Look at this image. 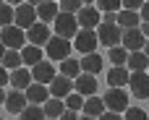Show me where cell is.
I'll use <instances>...</instances> for the list:
<instances>
[{
	"label": "cell",
	"mask_w": 149,
	"mask_h": 120,
	"mask_svg": "<svg viewBox=\"0 0 149 120\" xmlns=\"http://www.w3.org/2000/svg\"><path fill=\"white\" fill-rule=\"evenodd\" d=\"M52 26H55V34L58 37H63V39H73L76 34H79V21H76V13H58L55 16V21H52Z\"/></svg>",
	"instance_id": "6da1fadb"
},
{
	"label": "cell",
	"mask_w": 149,
	"mask_h": 120,
	"mask_svg": "<svg viewBox=\"0 0 149 120\" xmlns=\"http://www.w3.org/2000/svg\"><path fill=\"white\" fill-rule=\"evenodd\" d=\"M97 39H100V44H105V47H115V44H120V39H123V29H120L115 21H102V24L97 26Z\"/></svg>",
	"instance_id": "7a4b0ae2"
},
{
	"label": "cell",
	"mask_w": 149,
	"mask_h": 120,
	"mask_svg": "<svg viewBox=\"0 0 149 120\" xmlns=\"http://www.w3.org/2000/svg\"><path fill=\"white\" fill-rule=\"evenodd\" d=\"M45 50H47V58H50L52 63H60V60H65V58L71 55L73 44H71V39H63V37H58V34H52L50 42L45 44Z\"/></svg>",
	"instance_id": "3957f363"
},
{
	"label": "cell",
	"mask_w": 149,
	"mask_h": 120,
	"mask_svg": "<svg viewBox=\"0 0 149 120\" xmlns=\"http://www.w3.org/2000/svg\"><path fill=\"white\" fill-rule=\"evenodd\" d=\"M0 42L8 47V50H21L26 44V29L16 26V24H8L0 29Z\"/></svg>",
	"instance_id": "277c9868"
},
{
	"label": "cell",
	"mask_w": 149,
	"mask_h": 120,
	"mask_svg": "<svg viewBox=\"0 0 149 120\" xmlns=\"http://www.w3.org/2000/svg\"><path fill=\"white\" fill-rule=\"evenodd\" d=\"M97 29H79V34L73 37V50H79L81 55H89V52H97Z\"/></svg>",
	"instance_id": "5b68a950"
},
{
	"label": "cell",
	"mask_w": 149,
	"mask_h": 120,
	"mask_svg": "<svg viewBox=\"0 0 149 120\" xmlns=\"http://www.w3.org/2000/svg\"><path fill=\"white\" fill-rule=\"evenodd\" d=\"M102 102H105V107L113 110V112H126V107H128V94H126L123 86H110V89L105 92Z\"/></svg>",
	"instance_id": "8992f818"
},
{
	"label": "cell",
	"mask_w": 149,
	"mask_h": 120,
	"mask_svg": "<svg viewBox=\"0 0 149 120\" xmlns=\"http://www.w3.org/2000/svg\"><path fill=\"white\" fill-rule=\"evenodd\" d=\"M39 18H37V8L31 5V3H21V5H16V16H13V24L16 26H21V29H29V26H34Z\"/></svg>",
	"instance_id": "52a82bcc"
},
{
	"label": "cell",
	"mask_w": 149,
	"mask_h": 120,
	"mask_svg": "<svg viewBox=\"0 0 149 120\" xmlns=\"http://www.w3.org/2000/svg\"><path fill=\"white\" fill-rule=\"evenodd\" d=\"M76 21L81 29H97L102 24V16H100V8L97 5H81V10L76 13Z\"/></svg>",
	"instance_id": "ba28073f"
},
{
	"label": "cell",
	"mask_w": 149,
	"mask_h": 120,
	"mask_svg": "<svg viewBox=\"0 0 149 120\" xmlns=\"http://www.w3.org/2000/svg\"><path fill=\"white\" fill-rule=\"evenodd\" d=\"M128 86H131V94H134V97L147 99L149 97V73L147 71H131Z\"/></svg>",
	"instance_id": "9c48e42d"
},
{
	"label": "cell",
	"mask_w": 149,
	"mask_h": 120,
	"mask_svg": "<svg viewBox=\"0 0 149 120\" xmlns=\"http://www.w3.org/2000/svg\"><path fill=\"white\" fill-rule=\"evenodd\" d=\"M50 37H52V31H50V26H47L45 21H37L34 26H29V29H26V42H29V44L42 47V44H47V42H50Z\"/></svg>",
	"instance_id": "30bf717a"
},
{
	"label": "cell",
	"mask_w": 149,
	"mask_h": 120,
	"mask_svg": "<svg viewBox=\"0 0 149 120\" xmlns=\"http://www.w3.org/2000/svg\"><path fill=\"white\" fill-rule=\"evenodd\" d=\"M120 44H123L128 52H136V50H144L147 37L141 34L139 26H134V29H123V39H120Z\"/></svg>",
	"instance_id": "8fae6325"
},
{
	"label": "cell",
	"mask_w": 149,
	"mask_h": 120,
	"mask_svg": "<svg viewBox=\"0 0 149 120\" xmlns=\"http://www.w3.org/2000/svg\"><path fill=\"white\" fill-rule=\"evenodd\" d=\"M58 76V71H55V63L50 60H39L37 65H31V78L37 81V84H50L52 78Z\"/></svg>",
	"instance_id": "7c38bea8"
},
{
	"label": "cell",
	"mask_w": 149,
	"mask_h": 120,
	"mask_svg": "<svg viewBox=\"0 0 149 120\" xmlns=\"http://www.w3.org/2000/svg\"><path fill=\"white\" fill-rule=\"evenodd\" d=\"M73 92H79L81 97H92V94H97V78H94V73H79L76 78H73Z\"/></svg>",
	"instance_id": "4fadbf2b"
},
{
	"label": "cell",
	"mask_w": 149,
	"mask_h": 120,
	"mask_svg": "<svg viewBox=\"0 0 149 120\" xmlns=\"http://www.w3.org/2000/svg\"><path fill=\"white\" fill-rule=\"evenodd\" d=\"M50 97H58V99H65L71 92H73V78H68V76H63V73H58L50 84Z\"/></svg>",
	"instance_id": "5bb4252c"
},
{
	"label": "cell",
	"mask_w": 149,
	"mask_h": 120,
	"mask_svg": "<svg viewBox=\"0 0 149 120\" xmlns=\"http://www.w3.org/2000/svg\"><path fill=\"white\" fill-rule=\"evenodd\" d=\"M24 92H26L29 105H45V102L50 99V86H47V84H37V81H31Z\"/></svg>",
	"instance_id": "9a60e30c"
},
{
	"label": "cell",
	"mask_w": 149,
	"mask_h": 120,
	"mask_svg": "<svg viewBox=\"0 0 149 120\" xmlns=\"http://www.w3.org/2000/svg\"><path fill=\"white\" fill-rule=\"evenodd\" d=\"M29 105V99H26V92L24 89H13V92H8V97H5V110L8 112H13V115H18L24 107Z\"/></svg>",
	"instance_id": "2e32d148"
},
{
	"label": "cell",
	"mask_w": 149,
	"mask_h": 120,
	"mask_svg": "<svg viewBox=\"0 0 149 120\" xmlns=\"http://www.w3.org/2000/svg\"><path fill=\"white\" fill-rule=\"evenodd\" d=\"M115 24H118L120 29H134V26H139V24H141V16H139V10L120 8V10L115 13Z\"/></svg>",
	"instance_id": "e0dca14e"
},
{
	"label": "cell",
	"mask_w": 149,
	"mask_h": 120,
	"mask_svg": "<svg viewBox=\"0 0 149 120\" xmlns=\"http://www.w3.org/2000/svg\"><path fill=\"white\" fill-rule=\"evenodd\" d=\"M60 13V5L55 3V0H42L39 5H37V18L39 21H55V16Z\"/></svg>",
	"instance_id": "ac0fdd59"
},
{
	"label": "cell",
	"mask_w": 149,
	"mask_h": 120,
	"mask_svg": "<svg viewBox=\"0 0 149 120\" xmlns=\"http://www.w3.org/2000/svg\"><path fill=\"white\" fill-rule=\"evenodd\" d=\"M128 78H131V71H128L126 65H113V68L107 71V84H110V86H126Z\"/></svg>",
	"instance_id": "d6986e66"
},
{
	"label": "cell",
	"mask_w": 149,
	"mask_h": 120,
	"mask_svg": "<svg viewBox=\"0 0 149 120\" xmlns=\"http://www.w3.org/2000/svg\"><path fill=\"white\" fill-rule=\"evenodd\" d=\"M126 68L128 71H147L149 68V55L144 50H136V52H128V60H126Z\"/></svg>",
	"instance_id": "ffe728a7"
},
{
	"label": "cell",
	"mask_w": 149,
	"mask_h": 120,
	"mask_svg": "<svg viewBox=\"0 0 149 120\" xmlns=\"http://www.w3.org/2000/svg\"><path fill=\"white\" fill-rule=\"evenodd\" d=\"M31 81H34V78H31V71L21 65V68L10 71V81H8V84H13V89H26Z\"/></svg>",
	"instance_id": "44dd1931"
},
{
	"label": "cell",
	"mask_w": 149,
	"mask_h": 120,
	"mask_svg": "<svg viewBox=\"0 0 149 120\" xmlns=\"http://www.w3.org/2000/svg\"><path fill=\"white\" fill-rule=\"evenodd\" d=\"M79 63H81V71H84V73H94V76H97V73L102 71V58H100L97 52L81 55V60H79Z\"/></svg>",
	"instance_id": "7402d4cb"
},
{
	"label": "cell",
	"mask_w": 149,
	"mask_h": 120,
	"mask_svg": "<svg viewBox=\"0 0 149 120\" xmlns=\"http://www.w3.org/2000/svg\"><path fill=\"white\" fill-rule=\"evenodd\" d=\"M21 60H24V65H37V63L42 60V47L26 42V44L21 47Z\"/></svg>",
	"instance_id": "603a6c76"
},
{
	"label": "cell",
	"mask_w": 149,
	"mask_h": 120,
	"mask_svg": "<svg viewBox=\"0 0 149 120\" xmlns=\"http://www.w3.org/2000/svg\"><path fill=\"white\" fill-rule=\"evenodd\" d=\"M102 112H105V102H102L97 94H92V97H86V99H84V115L100 118Z\"/></svg>",
	"instance_id": "cb8c5ba5"
},
{
	"label": "cell",
	"mask_w": 149,
	"mask_h": 120,
	"mask_svg": "<svg viewBox=\"0 0 149 120\" xmlns=\"http://www.w3.org/2000/svg\"><path fill=\"white\" fill-rule=\"evenodd\" d=\"M0 65H3V68H8V71L21 68V65H24V60H21V50H5V55H3V60H0Z\"/></svg>",
	"instance_id": "d4e9b609"
},
{
	"label": "cell",
	"mask_w": 149,
	"mask_h": 120,
	"mask_svg": "<svg viewBox=\"0 0 149 120\" xmlns=\"http://www.w3.org/2000/svg\"><path fill=\"white\" fill-rule=\"evenodd\" d=\"M42 110H45V115H47V118H60V115H63V110H65V102H63V99H58V97H50V99L42 105Z\"/></svg>",
	"instance_id": "484cf974"
},
{
	"label": "cell",
	"mask_w": 149,
	"mask_h": 120,
	"mask_svg": "<svg viewBox=\"0 0 149 120\" xmlns=\"http://www.w3.org/2000/svg\"><path fill=\"white\" fill-rule=\"evenodd\" d=\"M60 73H63V76H68V78H76V76L81 73V63H79V60L65 58V60H60Z\"/></svg>",
	"instance_id": "4316f807"
},
{
	"label": "cell",
	"mask_w": 149,
	"mask_h": 120,
	"mask_svg": "<svg viewBox=\"0 0 149 120\" xmlns=\"http://www.w3.org/2000/svg\"><path fill=\"white\" fill-rule=\"evenodd\" d=\"M18 115H21V120H45L47 118L45 110H42V105H26Z\"/></svg>",
	"instance_id": "83f0119b"
},
{
	"label": "cell",
	"mask_w": 149,
	"mask_h": 120,
	"mask_svg": "<svg viewBox=\"0 0 149 120\" xmlns=\"http://www.w3.org/2000/svg\"><path fill=\"white\" fill-rule=\"evenodd\" d=\"M126 60H128V50H126L123 44L110 47V63H113V65H126Z\"/></svg>",
	"instance_id": "f1b7e54d"
},
{
	"label": "cell",
	"mask_w": 149,
	"mask_h": 120,
	"mask_svg": "<svg viewBox=\"0 0 149 120\" xmlns=\"http://www.w3.org/2000/svg\"><path fill=\"white\" fill-rule=\"evenodd\" d=\"M13 16H16V8L3 0V3H0V29L8 26V24H13Z\"/></svg>",
	"instance_id": "f546056e"
},
{
	"label": "cell",
	"mask_w": 149,
	"mask_h": 120,
	"mask_svg": "<svg viewBox=\"0 0 149 120\" xmlns=\"http://www.w3.org/2000/svg\"><path fill=\"white\" fill-rule=\"evenodd\" d=\"M63 102H65V107H68V110H76V112H79V110H84V97H81L79 92H71Z\"/></svg>",
	"instance_id": "4dcf8cb0"
},
{
	"label": "cell",
	"mask_w": 149,
	"mask_h": 120,
	"mask_svg": "<svg viewBox=\"0 0 149 120\" xmlns=\"http://www.w3.org/2000/svg\"><path fill=\"white\" fill-rule=\"evenodd\" d=\"M97 8H100L102 13H107V10L118 13V10L123 8V0H97Z\"/></svg>",
	"instance_id": "1f68e13d"
},
{
	"label": "cell",
	"mask_w": 149,
	"mask_h": 120,
	"mask_svg": "<svg viewBox=\"0 0 149 120\" xmlns=\"http://www.w3.org/2000/svg\"><path fill=\"white\" fill-rule=\"evenodd\" d=\"M58 5H60V10H63V13H79L84 3H81V0H60Z\"/></svg>",
	"instance_id": "d6a6232c"
},
{
	"label": "cell",
	"mask_w": 149,
	"mask_h": 120,
	"mask_svg": "<svg viewBox=\"0 0 149 120\" xmlns=\"http://www.w3.org/2000/svg\"><path fill=\"white\" fill-rule=\"evenodd\" d=\"M123 120H147V112H144L141 107H126Z\"/></svg>",
	"instance_id": "836d02e7"
},
{
	"label": "cell",
	"mask_w": 149,
	"mask_h": 120,
	"mask_svg": "<svg viewBox=\"0 0 149 120\" xmlns=\"http://www.w3.org/2000/svg\"><path fill=\"white\" fill-rule=\"evenodd\" d=\"M141 5H144V0H123V8H128V10H141Z\"/></svg>",
	"instance_id": "e575fe53"
},
{
	"label": "cell",
	"mask_w": 149,
	"mask_h": 120,
	"mask_svg": "<svg viewBox=\"0 0 149 120\" xmlns=\"http://www.w3.org/2000/svg\"><path fill=\"white\" fill-rule=\"evenodd\" d=\"M97 120H123V115H120V112H113V110H105Z\"/></svg>",
	"instance_id": "d590c367"
},
{
	"label": "cell",
	"mask_w": 149,
	"mask_h": 120,
	"mask_svg": "<svg viewBox=\"0 0 149 120\" xmlns=\"http://www.w3.org/2000/svg\"><path fill=\"white\" fill-rule=\"evenodd\" d=\"M58 120H79V112H76V110H68V107H65V110H63V115H60Z\"/></svg>",
	"instance_id": "8d00e7d4"
},
{
	"label": "cell",
	"mask_w": 149,
	"mask_h": 120,
	"mask_svg": "<svg viewBox=\"0 0 149 120\" xmlns=\"http://www.w3.org/2000/svg\"><path fill=\"white\" fill-rule=\"evenodd\" d=\"M8 81H10V73H8V68H3V65H0V86H5Z\"/></svg>",
	"instance_id": "74e56055"
},
{
	"label": "cell",
	"mask_w": 149,
	"mask_h": 120,
	"mask_svg": "<svg viewBox=\"0 0 149 120\" xmlns=\"http://www.w3.org/2000/svg\"><path fill=\"white\" fill-rule=\"evenodd\" d=\"M139 16H141V21H149V0H144V5H141Z\"/></svg>",
	"instance_id": "f35d334b"
},
{
	"label": "cell",
	"mask_w": 149,
	"mask_h": 120,
	"mask_svg": "<svg viewBox=\"0 0 149 120\" xmlns=\"http://www.w3.org/2000/svg\"><path fill=\"white\" fill-rule=\"evenodd\" d=\"M139 29H141V34L149 39V21H141V24H139Z\"/></svg>",
	"instance_id": "ab89813d"
},
{
	"label": "cell",
	"mask_w": 149,
	"mask_h": 120,
	"mask_svg": "<svg viewBox=\"0 0 149 120\" xmlns=\"http://www.w3.org/2000/svg\"><path fill=\"white\" fill-rule=\"evenodd\" d=\"M102 21H115V13H113V10H107V13L102 16Z\"/></svg>",
	"instance_id": "60d3db41"
},
{
	"label": "cell",
	"mask_w": 149,
	"mask_h": 120,
	"mask_svg": "<svg viewBox=\"0 0 149 120\" xmlns=\"http://www.w3.org/2000/svg\"><path fill=\"white\" fill-rule=\"evenodd\" d=\"M5 97H8V94H5V92H3V86H0V105H5Z\"/></svg>",
	"instance_id": "b9f144b4"
},
{
	"label": "cell",
	"mask_w": 149,
	"mask_h": 120,
	"mask_svg": "<svg viewBox=\"0 0 149 120\" xmlns=\"http://www.w3.org/2000/svg\"><path fill=\"white\" fill-rule=\"evenodd\" d=\"M5 3H10V5H21V3H26V0H5Z\"/></svg>",
	"instance_id": "7bdbcfd3"
},
{
	"label": "cell",
	"mask_w": 149,
	"mask_h": 120,
	"mask_svg": "<svg viewBox=\"0 0 149 120\" xmlns=\"http://www.w3.org/2000/svg\"><path fill=\"white\" fill-rule=\"evenodd\" d=\"M5 50H8V47H5V44L0 42V60H3V55H5Z\"/></svg>",
	"instance_id": "ee69618b"
},
{
	"label": "cell",
	"mask_w": 149,
	"mask_h": 120,
	"mask_svg": "<svg viewBox=\"0 0 149 120\" xmlns=\"http://www.w3.org/2000/svg\"><path fill=\"white\" fill-rule=\"evenodd\" d=\"M79 120H97V118H92V115H81Z\"/></svg>",
	"instance_id": "f6af8a7d"
},
{
	"label": "cell",
	"mask_w": 149,
	"mask_h": 120,
	"mask_svg": "<svg viewBox=\"0 0 149 120\" xmlns=\"http://www.w3.org/2000/svg\"><path fill=\"white\" fill-rule=\"evenodd\" d=\"M26 3H31V5H34V8H37V5H39V3H42V0H26Z\"/></svg>",
	"instance_id": "bcb514c9"
},
{
	"label": "cell",
	"mask_w": 149,
	"mask_h": 120,
	"mask_svg": "<svg viewBox=\"0 0 149 120\" xmlns=\"http://www.w3.org/2000/svg\"><path fill=\"white\" fill-rule=\"evenodd\" d=\"M81 3H84V5H92V3H97V0H81Z\"/></svg>",
	"instance_id": "7dc6e473"
},
{
	"label": "cell",
	"mask_w": 149,
	"mask_h": 120,
	"mask_svg": "<svg viewBox=\"0 0 149 120\" xmlns=\"http://www.w3.org/2000/svg\"><path fill=\"white\" fill-rule=\"evenodd\" d=\"M144 52H147V55H149V39H147V44H144Z\"/></svg>",
	"instance_id": "c3c4849f"
},
{
	"label": "cell",
	"mask_w": 149,
	"mask_h": 120,
	"mask_svg": "<svg viewBox=\"0 0 149 120\" xmlns=\"http://www.w3.org/2000/svg\"><path fill=\"white\" fill-rule=\"evenodd\" d=\"M45 120H58V118H45Z\"/></svg>",
	"instance_id": "681fc988"
},
{
	"label": "cell",
	"mask_w": 149,
	"mask_h": 120,
	"mask_svg": "<svg viewBox=\"0 0 149 120\" xmlns=\"http://www.w3.org/2000/svg\"><path fill=\"white\" fill-rule=\"evenodd\" d=\"M55 3H60V0H55Z\"/></svg>",
	"instance_id": "f907efd6"
},
{
	"label": "cell",
	"mask_w": 149,
	"mask_h": 120,
	"mask_svg": "<svg viewBox=\"0 0 149 120\" xmlns=\"http://www.w3.org/2000/svg\"><path fill=\"white\" fill-rule=\"evenodd\" d=\"M147 73H149V68H147Z\"/></svg>",
	"instance_id": "816d5d0a"
},
{
	"label": "cell",
	"mask_w": 149,
	"mask_h": 120,
	"mask_svg": "<svg viewBox=\"0 0 149 120\" xmlns=\"http://www.w3.org/2000/svg\"><path fill=\"white\" fill-rule=\"evenodd\" d=\"M0 3H3V0H0Z\"/></svg>",
	"instance_id": "f5cc1de1"
},
{
	"label": "cell",
	"mask_w": 149,
	"mask_h": 120,
	"mask_svg": "<svg viewBox=\"0 0 149 120\" xmlns=\"http://www.w3.org/2000/svg\"><path fill=\"white\" fill-rule=\"evenodd\" d=\"M0 120H3V118H0Z\"/></svg>",
	"instance_id": "db71d44e"
}]
</instances>
